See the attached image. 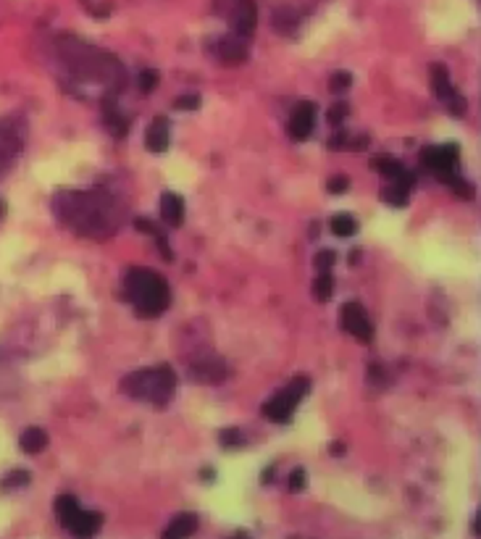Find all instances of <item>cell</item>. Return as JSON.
I'll return each instance as SVG.
<instances>
[{"instance_id": "6da1fadb", "label": "cell", "mask_w": 481, "mask_h": 539, "mask_svg": "<svg viewBox=\"0 0 481 539\" xmlns=\"http://www.w3.org/2000/svg\"><path fill=\"white\" fill-rule=\"evenodd\" d=\"M127 297L135 303L137 313L145 319H152L169 308L171 289L166 279L158 277L150 269H132L127 274Z\"/></svg>"}, {"instance_id": "7a4b0ae2", "label": "cell", "mask_w": 481, "mask_h": 539, "mask_svg": "<svg viewBox=\"0 0 481 539\" xmlns=\"http://www.w3.org/2000/svg\"><path fill=\"white\" fill-rule=\"evenodd\" d=\"M121 389L132 395L135 400H152L155 405H166L174 397L177 389V376L169 366H158V369H143L129 374L121 381Z\"/></svg>"}, {"instance_id": "3957f363", "label": "cell", "mask_w": 481, "mask_h": 539, "mask_svg": "<svg viewBox=\"0 0 481 539\" xmlns=\"http://www.w3.org/2000/svg\"><path fill=\"white\" fill-rule=\"evenodd\" d=\"M308 389H311V381H308V376H297L289 387H284L281 392H276V395L271 397L269 403L263 405V416L266 419H271V421L276 423H284L295 413L297 403L303 400L305 395H308Z\"/></svg>"}, {"instance_id": "277c9868", "label": "cell", "mask_w": 481, "mask_h": 539, "mask_svg": "<svg viewBox=\"0 0 481 539\" xmlns=\"http://www.w3.org/2000/svg\"><path fill=\"white\" fill-rule=\"evenodd\" d=\"M421 163L448 185L450 179L457 177V145H429L421 150Z\"/></svg>"}, {"instance_id": "5b68a950", "label": "cell", "mask_w": 481, "mask_h": 539, "mask_svg": "<svg viewBox=\"0 0 481 539\" xmlns=\"http://www.w3.org/2000/svg\"><path fill=\"white\" fill-rule=\"evenodd\" d=\"M339 324H342V329H345L347 334H353V337L361 339V342H371L373 339L371 319H368V313H366L363 305H358V303L342 305V311H339Z\"/></svg>"}, {"instance_id": "8992f818", "label": "cell", "mask_w": 481, "mask_h": 539, "mask_svg": "<svg viewBox=\"0 0 481 539\" xmlns=\"http://www.w3.org/2000/svg\"><path fill=\"white\" fill-rule=\"evenodd\" d=\"M313 124H316V106H313V103H300V106L292 111V116H289L287 132L292 140L303 143V140L311 137Z\"/></svg>"}, {"instance_id": "52a82bcc", "label": "cell", "mask_w": 481, "mask_h": 539, "mask_svg": "<svg viewBox=\"0 0 481 539\" xmlns=\"http://www.w3.org/2000/svg\"><path fill=\"white\" fill-rule=\"evenodd\" d=\"M63 526H66L71 534H79V537H93L95 531H100L103 515L93 513V510H82V508H76L74 513L63 521Z\"/></svg>"}, {"instance_id": "ba28073f", "label": "cell", "mask_w": 481, "mask_h": 539, "mask_svg": "<svg viewBox=\"0 0 481 539\" xmlns=\"http://www.w3.org/2000/svg\"><path fill=\"white\" fill-rule=\"evenodd\" d=\"M232 24H234V32L239 37H247V34L255 32V24H258V9H255L253 0H239L232 11Z\"/></svg>"}, {"instance_id": "9c48e42d", "label": "cell", "mask_w": 481, "mask_h": 539, "mask_svg": "<svg viewBox=\"0 0 481 539\" xmlns=\"http://www.w3.org/2000/svg\"><path fill=\"white\" fill-rule=\"evenodd\" d=\"M160 219L166 221L169 227H182V221H185V202H182V197L174 192H166L160 195Z\"/></svg>"}, {"instance_id": "30bf717a", "label": "cell", "mask_w": 481, "mask_h": 539, "mask_svg": "<svg viewBox=\"0 0 481 539\" xmlns=\"http://www.w3.org/2000/svg\"><path fill=\"white\" fill-rule=\"evenodd\" d=\"M145 145L152 153H163L169 148V121L166 118H155L152 121V127L148 129V137H145Z\"/></svg>"}, {"instance_id": "8fae6325", "label": "cell", "mask_w": 481, "mask_h": 539, "mask_svg": "<svg viewBox=\"0 0 481 539\" xmlns=\"http://www.w3.org/2000/svg\"><path fill=\"white\" fill-rule=\"evenodd\" d=\"M219 56L227 63H239L247 56V43L245 37H224L219 45Z\"/></svg>"}, {"instance_id": "7c38bea8", "label": "cell", "mask_w": 481, "mask_h": 539, "mask_svg": "<svg viewBox=\"0 0 481 539\" xmlns=\"http://www.w3.org/2000/svg\"><path fill=\"white\" fill-rule=\"evenodd\" d=\"M371 166L376 171H379L381 177H387V179H403L408 174V169L400 163L397 158H392V155H373V160H371Z\"/></svg>"}, {"instance_id": "4fadbf2b", "label": "cell", "mask_w": 481, "mask_h": 539, "mask_svg": "<svg viewBox=\"0 0 481 539\" xmlns=\"http://www.w3.org/2000/svg\"><path fill=\"white\" fill-rule=\"evenodd\" d=\"M431 90H434V95L442 98V101H448L450 95L455 93V87L450 82L448 68L442 66V63H434V66H431Z\"/></svg>"}, {"instance_id": "5bb4252c", "label": "cell", "mask_w": 481, "mask_h": 539, "mask_svg": "<svg viewBox=\"0 0 481 539\" xmlns=\"http://www.w3.org/2000/svg\"><path fill=\"white\" fill-rule=\"evenodd\" d=\"M195 529H197V515L182 513L169 523V529L163 531V534L169 539H177V537H190V534H195Z\"/></svg>"}, {"instance_id": "9a60e30c", "label": "cell", "mask_w": 481, "mask_h": 539, "mask_svg": "<svg viewBox=\"0 0 481 539\" xmlns=\"http://www.w3.org/2000/svg\"><path fill=\"white\" fill-rule=\"evenodd\" d=\"M21 450L29 455H37V453H43L45 447H48V434H45L43 429H37V426H29V429L21 434Z\"/></svg>"}, {"instance_id": "2e32d148", "label": "cell", "mask_w": 481, "mask_h": 539, "mask_svg": "<svg viewBox=\"0 0 481 539\" xmlns=\"http://www.w3.org/2000/svg\"><path fill=\"white\" fill-rule=\"evenodd\" d=\"M192 374L197 376V381H213V384H216V381L224 379L227 369H224V363L213 358V361H205V363H200L197 369H192Z\"/></svg>"}, {"instance_id": "e0dca14e", "label": "cell", "mask_w": 481, "mask_h": 539, "mask_svg": "<svg viewBox=\"0 0 481 539\" xmlns=\"http://www.w3.org/2000/svg\"><path fill=\"white\" fill-rule=\"evenodd\" d=\"M408 197H410V190H408L405 185H400V182H392V185L384 187V192H381V200L389 202V205H397V208L408 205Z\"/></svg>"}, {"instance_id": "ac0fdd59", "label": "cell", "mask_w": 481, "mask_h": 539, "mask_svg": "<svg viewBox=\"0 0 481 539\" xmlns=\"http://www.w3.org/2000/svg\"><path fill=\"white\" fill-rule=\"evenodd\" d=\"M331 289H334V279H331L329 271H321L319 279L313 282V295H316V300L319 303H326L331 297Z\"/></svg>"}, {"instance_id": "d6986e66", "label": "cell", "mask_w": 481, "mask_h": 539, "mask_svg": "<svg viewBox=\"0 0 481 539\" xmlns=\"http://www.w3.org/2000/svg\"><path fill=\"white\" fill-rule=\"evenodd\" d=\"M331 232L337 237H350L358 232V224H355V219H350V216H345V213H339V216H334V219L329 221Z\"/></svg>"}, {"instance_id": "ffe728a7", "label": "cell", "mask_w": 481, "mask_h": 539, "mask_svg": "<svg viewBox=\"0 0 481 539\" xmlns=\"http://www.w3.org/2000/svg\"><path fill=\"white\" fill-rule=\"evenodd\" d=\"M53 505H56V513H58L61 523H63V521L68 518V515H71V513L76 510V508H79V500H76L74 495H61L58 500L53 503Z\"/></svg>"}, {"instance_id": "44dd1931", "label": "cell", "mask_w": 481, "mask_h": 539, "mask_svg": "<svg viewBox=\"0 0 481 539\" xmlns=\"http://www.w3.org/2000/svg\"><path fill=\"white\" fill-rule=\"evenodd\" d=\"M105 121L110 124V132L116 137H124L127 135V118L118 116V113H113L110 108H105Z\"/></svg>"}, {"instance_id": "7402d4cb", "label": "cell", "mask_w": 481, "mask_h": 539, "mask_svg": "<svg viewBox=\"0 0 481 539\" xmlns=\"http://www.w3.org/2000/svg\"><path fill=\"white\" fill-rule=\"evenodd\" d=\"M347 113H350V106H347V103H334V106L329 108V116L326 118H329L331 127H342V121H345Z\"/></svg>"}, {"instance_id": "603a6c76", "label": "cell", "mask_w": 481, "mask_h": 539, "mask_svg": "<svg viewBox=\"0 0 481 539\" xmlns=\"http://www.w3.org/2000/svg\"><path fill=\"white\" fill-rule=\"evenodd\" d=\"M350 85H353L350 71H337V74H331V79H329V87L334 90V93H342V90H347Z\"/></svg>"}, {"instance_id": "cb8c5ba5", "label": "cell", "mask_w": 481, "mask_h": 539, "mask_svg": "<svg viewBox=\"0 0 481 539\" xmlns=\"http://www.w3.org/2000/svg\"><path fill=\"white\" fill-rule=\"evenodd\" d=\"M334 261H337V253H334V250H321V253L313 258V266L319 271H329L331 266H334Z\"/></svg>"}, {"instance_id": "d4e9b609", "label": "cell", "mask_w": 481, "mask_h": 539, "mask_svg": "<svg viewBox=\"0 0 481 539\" xmlns=\"http://www.w3.org/2000/svg\"><path fill=\"white\" fill-rule=\"evenodd\" d=\"M305 484H308V479H305V471H303V468H295V471L289 473V479H287L289 492H303Z\"/></svg>"}, {"instance_id": "484cf974", "label": "cell", "mask_w": 481, "mask_h": 539, "mask_svg": "<svg viewBox=\"0 0 481 539\" xmlns=\"http://www.w3.org/2000/svg\"><path fill=\"white\" fill-rule=\"evenodd\" d=\"M137 82H140V90H143V93H152V87L158 85V71L148 68V71H143V74H140V79H137Z\"/></svg>"}, {"instance_id": "4316f807", "label": "cell", "mask_w": 481, "mask_h": 539, "mask_svg": "<svg viewBox=\"0 0 481 539\" xmlns=\"http://www.w3.org/2000/svg\"><path fill=\"white\" fill-rule=\"evenodd\" d=\"M445 103H448V111H450V113H455V116H463V113H465V101H463V98H460L457 93L450 95V98H448Z\"/></svg>"}, {"instance_id": "83f0119b", "label": "cell", "mask_w": 481, "mask_h": 539, "mask_svg": "<svg viewBox=\"0 0 481 539\" xmlns=\"http://www.w3.org/2000/svg\"><path fill=\"white\" fill-rule=\"evenodd\" d=\"M174 106H177L179 111H195L200 106V98H197V95H182V98H177Z\"/></svg>"}, {"instance_id": "f1b7e54d", "label": "cell", "mask_w": 481, "mask_h": 539, "mask_svg": "<svg viewBox=\"0 0 481 539\" xmlns=\"http://www.w3.org/2000/svg\"><path fill=\"white\" fill-rule=\"evenodd\" d=\"M345 190H350V179L347 177H331L329 179V192L342 195Z\"/></svg>"}, {"instance_id": "f546056e", "label": "cell", "mask_w": 481, "mask_h": 539, "mask_svg": "<svg viewBox=\"0 0 481 539\" xmlns=\"http://www.w3.org/2000/svg\"><path fill=\"white\" fill-rule=\"evenodd\" d=\"M239 442H242V437H239V431L237 429L221 431V445H239Z\"/></svg>"}, {"instance_id": "4dcf8cb0", "label": "cell", "mask_w": 481, "mask_h": 539, "mask_svg": "<svg viewBox=\"0 0 481 539\" xmlns=\"http://www.w3.org/2000/svg\"><path fill=\"white\" fill-rule=\"evenodd\" d=\"M6 484H9V487H14V484H16V487H21V484H29V473H26V471L11 473L9 479H6Z\"/></svg>"}, {"instance_id": "1f68e13d", "label": "cell", "mask_w": 481, "mask_h": 539, "mask_svg": "<svg viewBox=\"0 0 481 539\" xmlns=\"http://www.w3.org/2000/svg\"><path fill=\"white\" fill-rule=\"evenodd\" d=\"M135 227L140 229V232H145V235H155V224H152V221H148V219H137Z\"/></svg>"}, {"instance_id": "d6a6232c", "label": "cell", "mask_w": 481, "mask_h": 539, "mask_svg": "<svg viewBox=\"0 0 481 539\" xmlns=\"http://www.w3.org/2000/svg\"><path fill=\"white\" fill-rule=\"evenodd\" d=\"M158 247H160V250H163V258H166V261H174V253H171L169 242H166L163 237H160V240H158Z\"/></svg>"}, {"instance_id": "836d02e7", "label": "cell", "mask_w": 481, "mask_h": 539, "mask_svg": "<svg viewBox=\"0 0 481 539\" xmlns=\"http://www.w3.org/2000/svg\"><path fill=\"white\" fill-rule=\"evenodd\" d=\"M329 450H331V455H345L347 447H345V442H334V445H331Z\"/></svg>"}]
</instances>
